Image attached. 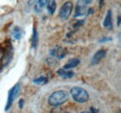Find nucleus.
Returning <instances> with one entry per match:
<instances>
[{"mask_svg": "<svg viewBox=\"0 0 121 113\" xmlns=\"http://www.w3.org/2000/svg\"><path fill=\"white\" fill-rule=\"evenodd\" d=\"M23 103H24V100H23V99H20V102H19V107H20V109H22V108H23Z\"/></svg>", "mask_w": 121, "mask_h": 113, "instance_id": "dca6fc26", "label": "nucleus"}, {"mask_svg": "<svg viewBox=\"0 0 121 113\" xmlns=\"http://www.w3.org/2000/svg\"><path fill=\"white\" fill-rule=\"evenodd\" d=\"M47 4H48V13L51 15L54 14V12L56 10V7H57L55 0H48Z\"/></svg>", "mask_w": 121, "mask_h": 113, "instance_id": "f8f14e48", "label": "nucleus"}, {"mask_svg": "<svg viewBox=\"0 0 121 113\" xmlns=\"http://www.w3.org/2000/svg\"><path fill=\"white\" fill-rule=\"evenodd\" d=\"M20 92H21V85L19 84L15 85L9 92V96H8V101H7V105H6V108H5V110L8 111L10 107L12 106L14 100L17 98V97L20 95Z\"/></svg>", "mask_w": 121, "mask_h": 113, "instance_id": "7ed1b4c3", "label": "nucleus"}, {"mask_svg": "<svg viewBox=\"0 0 121 113\" xmlns=\"http://www.w3.org/2000/svg\"><path fill=\"white\" fill-rule=\"evenodd\" d=\"M37 44H38V34H37V32H36V29H34V34H33V39H32V44H33V47L35 48L37 46Z\"/></svg>", "mask_w": 121, "mask_h": 113, "instance_id": "2eb2a0df", "label": "nucleus"}, {"mask_svg": "<svg viewBox=\"0 0 121 113\" xmlns=\"http://www.w3.org/2000/svg\"><path fill=\"white\" fill-rule=\"evenodd\" d=\"M117 25L120 26V16L117 17Z\"/></svg>", "mask_w": 121, "mask_h": 113, "instance_id": "6ab92c4d", "label": "nucleus"}, {"mask_svg": "<svg viewBox=\"0 0 121 113\" xmlns=\"http://www.w3.org/2000/svg\"><path fill=\"white\" fill-rule=\"evenodd\" d=\"M111 40H112L111 38H109V37H105V38H104V39L100 40V43H104V42H105V41H111Z\"/></svg>", "mask_w": 121, "mask_h": 113, "instance_id": "a211bd4d", "label": "nucleus"}, {"mask_svg": "<svg viewBox=\"0 0 121 113\" xmlns=\"http://www.w3.org/2000/svg\"><path fill=\"white\" fill-rule=\"evenodd\" d=\"M49 54L58 59H61L66 56V49L63 47H60V46H56L52 50H50Z\"/></svg>", "mask_w": 121, "mask_h": 113, "instance_id": "39448f33", "label": "nucleus"}, {"mask_svg": "<svg viewBox=\"0 0 121 113\" xmlns=\"http://www.w3.org/2000/svg\"><path fill=\"white\" fill-rule=\"evenodd\" d=\"M22 34H23V32H22V30L20 27H15V28L13 29V31H12V33H11L12 37L15 40H20L22 38Z\"/></svg>", "mask_w": 121, "mask_h": 113, "instance_id": "9b49d317", "label": "nucleus"}, {"mask_svg": "<svg viewBox=\"0 0 121 113\" xmlns=\"http://www.w3.org/2000/svg\"><path fill=\"white\" fill-rule=\"evenodd\" d=\"M86 5L80 0L77 2V5H76V12H75V16L76 17H80V16H83L87 13V8H85Z\"/></svg>", "mask_w": 121, "mask_h": 113, "instance_id": "423d86ee", "label": "nucleus"}, {"mask_svg": "<svg viewBox=\"0 0 121 113\" xmlns=\"http://www.w3.org/2000/svg\"><path fill=\"white\" fill-rule=\"evenodd\" d=\"M105 55H106L105 50H99V51H97V52L94 54V56H92L91 63L94 64V65L100 63V62L102 61V59L105 56Z\"/></svg>", "mask_w": 121, "mask_h": 113, "instance_id": "0eeeda50", "label": "nucleus"}, {"mask_svg": "<svg viewBox=\"0 0 121 113\" xmlns=\"http://www.w3.org/2000/svg\"><path fill=\"white\" fill-rule=\"evenodd\" d=\"M73 3L68 1V2H65L60 9V12H59V17L62 20H67L69 19L70 15L72 13V10H73Z\"/></svg>", "mask_w": 121, "mask_h": 113, "instance_id": "20e7f679", "label": "nucleus"}, {"mask_svg": "<svg viewBox=\"0 0 121 113\" xmlns=\"http://www.w3.org/2000/svg\"><path fill=\"white\" fill-rule=\"evenodd\" d=\"M79 63H80V60H79L78 58H72V59H70V60L63 66V69H64V70H70V69L76 68Z\"/></svg>", "mask_w": 121, "mask_h": 113, "instance_id": "1a4fd4ad", "label": "nucleus"}, {"mask_svg": "<svg viewBox=\"0 0 121 113\" xmlns=\"http://www.w3.org/2000/svg\"><path fill=\"white\" fill-rule=\"evenodd\" d=\"M47 3H48V0H37L36 5H35V11H36V12H40V11L43 9V8L47 5Z\"/></svg>", "mask_w": 121, "mask_h": 113, "instance_id": "ddd939ff", "label": "nucleus"}, {"mask_svg": "<svg viewBox=\"0 0 121 113\" xmlns=\"http://www.w3.org/2000/svg\"><path fill=\"white\" fill-rule=\"evenodd\" d=\"M81 113H89V112H87V111H83V112H81Z\"/></svg>", "mask_w": 121, "mask_h": 113, "instance_id": "412c9836", "label": "nucleus"}, {"mask_svg": "<svg viewBox=\"0 0 121 113\" xmlns=\"http://www.w3.org/2000/svg\"><path fill=\"white\" fill-rule=\"evenodd\" d=\"M85 5H89V4H91V2L93 1V0H81Z\"/></svg>", "mask_w": 121, "mask_h": 113, "instance_id": "f3484780", "label": "nucleus"}, {"mask_svg": "<svg viewBox=\"0 0 121 113\" xmlns=\"http://www.w3.org/2000/svg\"><path fill=\"white\" fill-rule=\"evenodd\" d=\"M69 98L68 94L65 91H56L52 93L48 97V104L51 106H60L66 102Z\"/></svg>", "mask_w": 121, "mask_h": 113, "instance_id": "f257e3e1", "label": "nucleus"}, {"mask_svg": "<svg viewBox=\"0 0 121 113\" xmlns=\"http://www.w3.org/2000/svg\"><path fill=\"white\" fill-rule=\"evenodd\" d=\"M71 96L74 98L75 101L78 102V103H85L88 101L89 99V94L88 92L83 89L82 87H73L71 89Z\"/></svg>", "mask_w": 121, "mask_h": 113, "instance_id": "f03ea898", "label": "nucleus"}, {"mask_svg": "<svg viewBox=\"0 0 121 113\" xmlns=\"http://www.w3.org/2000/svg\"><path fill=\"white\" fill-rule=\"evenodd\" d=\"M102 6H103V0H101V2H100V7L102 8Z\"/></svg>", "mask_w": 121, "mask_h": 113, "instance_id": "aec40b11", "label": "nucleus"}, {"mask_svg": "<svg viewBox=\"0 0 121 113\" xmlns=\"http://www.w3.org/2000/svg\"><path fill=\"white\" fill-rule=\"evenodd\" d=\"M48 83V78L45 76H40L34 80V84L35 85H45Z\"/></svg>", "mask_w": 121, "mask_h": 113, "instance_id": "4468645a", "label": "nucleus"}, {"mask_svg": "<svg viewBox=\"0 0 121 113\" xmlns=\"http://www.w3.org/2000/svg\"><path fill=\"white\" fill-rule=\"evenodd\" d=\"M57 73L60 75V77L65 78V79H67V78H72V77L75 75V73H74L73 71H68L67 70H64V69H60V70H58V71H57Z\"/></svg>", "mask_w": 121, "mask_h": 113, "instance_id": "9d476101", "label": "nucleus"}, {"mask_svg": "<svg viewBox=\"0 0 121 113\" xmlns=\"http://www.w3.org/2000/svg\"><path fill=\"white\" fill-rule=\"evenodd\" d=\"M104 26L105 28L111 29L113 28V22H112V11L111 10H108L107 11V14H106V17L104 20Z\"/></svg>", "mask_w": 121, "mask_h": 113, "instance_id": "6e6552de", "label": "nucleus"}]
</instances>
